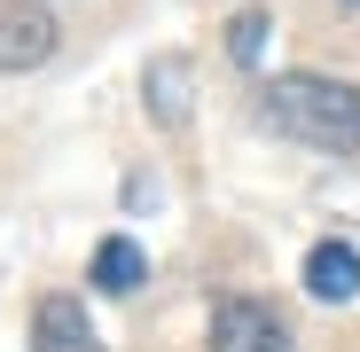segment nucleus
Segmentation results:
<instances>
[{"mask_svg": "<svg viewBox=\"0 0 360 352\" xmlns=\"http://www.w3.org/2000/svg\"><path fill=\"white\" fill-rule=\"evenodd\" d=\"M32 352H110V344L94 337L86 306L55 289V298H39V306H32Z\"/></svg>", "mask_w": 360, "mask_h": 352, "instance_id": "obj_4", "label": "nucleus"}, {"mask_svg": "<svg viewBox=\"0 0 360 352\" xmlns=\"http://www.w3.org/2000/svg\"><path fill=\"white\" fill-rule=\"evenodd\" d=\"M259 110H266L274 133L306 141V149H329V157H352L360 149V86H345V79L282 71V79H266Z\"/></svg>", "mask_w": 360, "mask_h": 352, "instance_id": "obj_1", "label": "nucleus"}, {"mask_svg": "<svg viewBox=\"0 0 360 352\" xmlns=\"http://www.w3.org/2000/svg\"><path fill=\"white\" fill-rule=\"evenodd\" d=\"M266 32H274V24H266L259 8H243V16L227 24V55H235V63H259V55H266Z\"/></svg>", "mask_w": 360, "mask_h": 352, "instance_id": "obj_8", "label": "nucleus"}, {"mask_svg": "<svg viewBox=\"0 0 360 352\" xmlns=\"http://www.w3.org/2000/svg\"><path fill=\"white\" fill-rule=\"evenodd\" d=\"M141 86H149V117L157 126H188V55H157Z\"/></svg>", "mask_w": 360, "mask_h": 352, "instance_id": "obj_6", "label": "nucleus"}, {"mask_svg": "<svg viewBox=\"0 0 360 352\" xmlns=\"http://www.w3.org/2000/svg\"><path fill=\"white\" fill-rule=\"evenodd\" d=\"M306 289L321 306H352L360 298V251L352 243H314L306 251Z\"/></svg>", "mask_w": 360, "mask_h": 352, "instance_id": "obj_5", "label": "nucleus"}, {"mask_svg": "<svg viewBox=\"0 0 360 352\" xmlns=\"http://www.w3.org/2000/svg\"><path fill=\"white\" fill-rule=\"evenodd\" d=\"M141 274H149V259H141L134 235H102V251H94V289H110V298H134Z\"/></svg>", "mask_w": 360, "mask_h": 352, "instance_id": "obj_7", "label": "nucleus"}, {"mask_svg": "<svg viewBox=\"0 0 360 352\" xmlns=\"http://www.w3.org/2000/svg\"><path fill=\"white\" fill-rule=\"evenodd\" d=\"M212 352H290V329L259 298H219L212 306Z\"/></svg>", "mask_w": 360, "mask_h": 352, "instance_id": "obj_2", "label": "nucleus"}, {"mask_svg": "<svg viewBox=\"0 0 360 352\" xmlns=\"http://www.w3.org/2000/svg\"><path fill=\"white\" fill-rule=\"evenodd\" d=\"M55 55V16L39 0H0V71H39Z\"/></svg>", "mask_w": 360, "mask_h": 352, "instance_id": "obj_3", "label": "nucleus"}]
</instances>
